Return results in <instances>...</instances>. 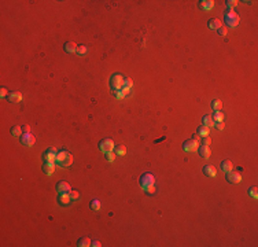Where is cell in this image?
Instances as JSON below:
<instances>
[{"mask_svg": "<svg viewBox=\"0 0 258 247\" xmlns=\"http://www.w3.org/2000/svg\"><path fill=\"white\" fill-rule=\"evenodd\" d=\"M224 21L229 28H235V26H238L239 21H240V17H239L238 12H235L232 8H228V10L224 12Z\"/></svg>", "mask_w": 258, "mask_h": 247, "instance_id": "obj_1", "label": "cell"}, {"mask_svg": "<svg viewBox=\"0 0 258 247\" xmlns=\"http://www.w3.org/2000/svg\"><path fill=\"white\" fill-rule=\"evenodd\" d=\"M56 162L59 165H62L63 167H69L70 165L73 163V157H72V154L68 153L66 150L58 151V154H56Z\"/></svg>", "mask_w": 258, "mask_h": 247, "instance_id": "obj_2", "label": "cell"}, {"mask_svg": "<svg viewBox=\"0 0 258 247\" xmlns=\"http://www.w3.org/2000/svg\"><path fill=\"white\" fill-rule=\"evenodd\" d=\"M122 84H124V77L118 73H116V74H113L110 77V88L113 89V92L122 89Z\"/></svg>", "mask_w": 258, "mask_h": 247, "instance_id": "obj_3", "label": "cell"}, {"mask_svg": "<svg viewBox=\"0 0 258 247\" xmlns=\"http://www.w3.org/2000/svg\"><path fill=\"white\" fill-rule=\"evenodd\" d=\"M154 183H155V179L151 173H144V175H142L139 179V184L143 189H146L150 185H154Z\"/></svg>", "mask_w": 258, "mask_h": 247, "instance_id": "obj_4", "label": "cell"}, {"mask_svg": "<svg viewBox=\"0 0 258 247\" xmlns=\"http://www.w3.org/2000/svg\"><path fill=\"white\" fill-rule=\"evenodd\" d=\"M225 179H227L228 183H232V184H239L242 181V175L236 170H229V172L225 173Z\"/></svg>", "mask_w": 258, "mask_h": 247, "instance_id": "obj_5", "label": "cell"}, {"mask_svg": "<svg viewBox=\"0 0 258 247\" xmlns=\"http://www.w3.org/2000/svg\"><path fill=\"white\" fill-rule=\"evenodd\" d=\"M114 147H116V144H114V141L111 140V139H103V140L99 141V148L100 151H103V153H109V151H113Z\"/></svg>", "mask_w": 258, "mask_h": 247, "instance_id": "obj_6", "label": "cell"}, {"mask_svg": "<svg viewBox=\"0 0 258 247\" xmlns=\"http://www.w3.org/2000/svg\"><path fill=\"white\" fill-rule=\"evenodd\" d=\"M21 143L24 145H26V147H32V145H34L36 143V139H34V136L30 133H22L21 135Z\"/></svg>", "mask_w": 258, "mask_h": 247, "instance_id": "obj_7", "label": "cell"}, {"mask_svg": "<svg viewBox=\"0 0 258 247\" xmlns=\"http://www.w3.org/2000/svg\"><path fill=\"white\" fill-rule=\"evenodd\" d=\"M198 148V141L194 140V139H188V140H184L183 143V150L187 153H192Z\"/></svg>", "mask_w": 258, "mask_h": 247, "instance_id": "obj_8", "label": "cell"}, {"mask_svg": "<svg viewBox=\"0 0 258 247\" xmlns=\"http://www.w3.org/2000/svg\"><path fill=\"white\" fill-rule=\"evenodd\" d=\"M70 201H72V198H70L69 192H59L58 195V203L62 205V206H66L70 203Z\"/></svg>", "mask_w": 258, "mask_h": 247, "instance_id": "obj_9", "label": "cell"}, {"mask_svg": "<svg viewBox=\"0 0 258 247\" xmlns=\"http://www.w3.org/2000/svg\"><path fill=\"white\" fill-rule=\"evenodd\" d=\"M55 188H56V191H58V192H69L70 189H72V188H70V184L68 181H58V183H56Z\"/></svg>", "mask_w": 258, "mask_h": 247, "instance_id": "obj_10", "label": "cell"}, {"mask_svg": "<svg viewBox=\"0 0 258 247\" xmlns=\"http://www.w3.org/2000/svg\"><path fill=\"white\" fill-rule=\"evenodd\" d=\"M77 47H78V46L74 43V41H68V43H65L63 48H65V51H66V52L74 54V52H77Z\"/></svg>", "mask_w": 258, "mask_h": 247, "instance_id": "obj_11", "label": "cell"}, {"mask_svg": "<svg viewBox=\"0 0 258 247\" xmlns=\"http://www.w3.org/2000/svg\"><path fill=\"white\" fill-rule=\"evenodd\" d=\"M198 154H199V157L200 158H205V159H209L210 158V148L209 147H206V145H200V147L198 148Z\"/></svg>", "mask_w": 258, "mask_h": 247, "instance_id": "obj_12", "label": "cell"}, {"mask_svg": "<svg viewBox=\"0 0 258 247\" xmlns=\"http://www.w3.org/2000/svg\"><path fill=\"white\" fill-rule=\"evenodd\" d=\"M8 100H10L11 103H20L22 100V93L21 92H17V91H14V92H10L8 93Z\"/></svg>", "mask_w": 258, "mask_h": 247, "instance_id": "obj_13", "label": "cell"}, {"mask_svg": "<svg viewBox=\"0 0 258 247\" xmlns=\"http://www.w3.org/2000/svg\"><path fill=\"white\" fill-rule=\"evenodd\" d=\"M199 7L203 8V10H212V8L214 7V2H213V0H200Z\"/></svg>", "mask_w": 258, "mask_h": 247, "instance_id": "obj_14", "label": "cell"}, {"mask_svg": "<svg viewBox=\"0 0 258 247\" xmlns=\"http://www.w3.org/2000/svg\"><path fill=\"white\" fill-rule=\"evenodd\" d=\"M203 173H205L208 177H214L216 176V167L212 166V165H206V166H203Z\"/></svg>", "mask_w": 258, "mask_h": 247, "instance_id": "obj_15", "label": "cell"}, {"mask_svg": "<svg viewBox=\"0 0 258 247\" xmlns=\"http://www.w3.org/2000/svg\"><path fill=\"white\" fill-rule=\"evenodd\" d=\"M220 167H221L222 172L227 173V172H229V170L234 169V165H232V162H231L229 159H224V161L221 162V165H220Z\"/></svg>", "mask_w": 258, "mask_h": 247, "instance_id": "obj_16", "label": "cell"}, {"mask_svg": "<svg viewBox=\"0 0 258 247\" xmlns=\"http://www.w3.org/2000/svg\"><path fill=\"white\" fill-rule=\"evenodd\" d=\"M43 172L46 173L47 176H51L54 172H55V165L54 163H44V166H43Z\"/></svg>", "mask_w": 258, "mask_h": 247, "instance_id": "obj_17", "label": "cell"}, {"mask_svg": "<svg viewBox=\"0 0 258 247\" xmlns=\"http://www.w3.org/2000/svg\"><path fill=\"white\" fill-rule=\"evenodd\" d=\"M43 158H44V162H47V163H54L56 161V155L55 154H51V153H44L43 155Z\"/></svg>", "mask_w": 258, "mask_h": 247, "instance_id": "obj_18", "label": "cell"}, {"mask_svg": "<svg viewBox=\"0 0 258 247\" xmlns=\"http://www.w3.org/2000/svg\"><path fill=\"white\" fill-rule=\"evenodd\" d=\"M208 25H209L210 29H216V30H217L218 28H221V22H220L217 18H212V20H209Z\"/></svg>", "mask_w": 258, "mask_h": 247, "instance_id": "obj_19", "label": "cell"}, {"mask_svg": "<svg viewBox=\"0 0 258 247\" xmlns=\"http://www.w3.org/2000/svg\"><path fill=\"white\" fill-rule=\"evenodd\" d=\"M196 133H198L199 136H202V137H205V136H209V126H206V125L198 126V129H196Z\"/></svg>", "mask_w": 258, "mask_h": 247, "instance_id": "obj_20", "label": "cell"}, {"mask_svg": "<svg viewBox=\"0 0 258 247\" xmlns=\"http://www.w3.org/2000/svg\"><path fill=\"white\" fill-rule=\"evenodd\" d=\"M202 124L203 125H206V126H214V121H213V118H212V115H209V114H206V115H203L202 117Z\"/></svg>", "mask_w": 258, "mask_h": 247, "instance_id": "obj_21", "label": "cell"}, {"mask_svg": "<svg viewBox=\"0 0 258 247\" xmlns=\"http://www.w3.org/2000/svg\"><path fill=\"white\" fill-rule=\"evenodd\" d=\"M77 246L78 247H90L91 246V240L88 239L87 236H82V237H80V239H78Z\"/></svg>", "mask_w": 258, "mask_h": 247, "instance_id": "obj_22", "label": "cell"}, {"mask_svg": "<svg viewBox=\"0 0 258 247\" xmlns=\"http://www.w3.org/2000/svg\"><path fill=\"white\" fill-rule=\"evenodd\" d=\"M114 153H116V155H118V157H122V155H125L126 154V148H125V145H116L114 147Z\"/></svg>", "mask_w": 258, "mask_h": 247, "instance_id": "obj_23", "label": "cell"}, {"mask_svg": "<svg viewBox=\"0 0 258 247\" xmlns=\"http://www.w3.org/2000/svg\"><path fill=\"white\" fill-rule=\"evenodd\" d=\"M212 118H213L214 122H222L224 121V114H222L221 111H214V114L212 115Z\"/></svg>", "mask_w": 258, "mask_h": 247, "instance_id": "obj_24", "label": "cell"}, {"mask_svg": "<svg viewBox=\"0 0 258 247\" xmlns=\"http://www.w3.org/2000/svg\"><path fill=\"white\" fill-rule=\"evenodd\" d=\"M22 132H24L22 131V126H20V125H14L11 128V135L15 136V137H18L20 135H22Z\"/></svg>", "mask_w": 258, "mask_h": 247, "instance_id": "obj_25", "label": "cell"}, {"mask_svg": "<svg viewBox=\"0 0 258 247\" xmlns=\"http://www.w3.org/2000/svg\"><path fill=\"white\" fill-rule=\"evenodd\" d=\"M221 107H222V103H221V100H220V99H216V100H213V102H212V109L214 110V111H220Z\"/></svg>", "mask_w": 258, "mask_h": 247, "instance_id": "obj_26", "label": "cell"}, {"mask_svg": "<svg viewBox=\"0 0 258 247\" xmlns=\"http://www.w3.org/2000/svg\"><path fill=\"white\" fill-rule=\"evenodd\" d=\"M91 209L94 211H99L100 210V202L98 199H92L91 201Z\"/></svg>", "mask_w": 258, "mask_h": 247, "instance_id": "obj_27", "label": "cell"}, {"mask_svg": "<svg viewBox=\"0 0 258 247\" xmlns=\"http://www.w3.org/2000/svg\"><path fill=\"white\" fill-rule=\"evenodd\" d=\"M116 153H113V151H109V153H104V158H106V161H109V162H113L114 159H116Z\"/></svg>", "mask_w": 258, "mask_h": 247, "instance_id": "obj_28", "label": "cell"}, {"mask_svg": "<svg viewBox=\"0 0 258 247\" xmlns=\"http://www.w3.org/2000/svg\"><path fill=\"white\" fill-rule=\"evenodd\" d=\"M248 195L253 196L254 199L258 198V188L257 187H251V188H248Z\"/></svg>", "mask_w": 258, "mask_h": 247, "instance_id": "obj_29", "label": "cell"}, {"mask_svg": "<svg viewBox=\"0 0 258 247\" xmlns=\"http://www.w3.org/2000/svg\"><path fill=\"white\" fill-rule=\"evenodd\" d=\"M132 85H133V81H132V78H124V84H122V88H128V89H130V88H132Z\"/></svg>", "mask_w": 258, "mask_h": 247, "instance_id": "obj_30", "label": "cell"}, {"mask_svg": "<svg viewBox=\"0 0 258 247\" xmlns=\"http://www.w3.org/2000/svg\"><path fill=\"white\" fill-rule=\"evenodd\" d=\"M69 195H70V198H72V201H76V199H78V191H76V189H70L69 191Z\"/></svg>", "mask_w": 258, "mask_h": 247, "instance_id": "obj_31", "label": "cell"}, {"mask_svg": "<svg viewBox=\"0 0 258 247\" xmlns=\"http://www.w3.org/2000/svg\"><path fill=\"white\" fill-rule=\"evenodd\" d=\"M87 52V47L82 44V46H78L77 47V54H80V55H84V54Z\"/></svg>", "mask_w": 258, "mask_h": 247, "instance_id": "obj_32", "label": "cell"}, {"mask_svg": "<svg viewBox=\"0 0 258 247\" xmlns=\"http://www.w3.org/2000/svg\"><path fill=\"white\" fill-rule=\"evenodd\" d=\"M212 144V139L209 137V136H205L202 140V145H206V147H209V145Z\"/></svg>", "mask_w": 258, "mask_h": 247, "instance_id": "obj_33", "label": "cell"}, {"mask_svg": "<svg viewBox=\"0 0 258 247\" xmlns=\"http://www.w3.org/2000/svg\"><path fill=\"white\" fill-rule=\"evenodd\" d=\"M114 96L117 98V99H124V98H125V95H124V92L122 91H114Z\"/></svg>", "mask_w": 258, "mask_h": 247, "instance_id": "obj_34", "label": "cell"}, {"mask_svg": "<svg viewBox=\"0 0 258 247\" xmlns=\"http://www.w3.org/2000/svg\"><path fill=\"white\" fill-rule=\"evenodd\" d=\"M225 3H227L228 8H232V7H235V6H236L239 2H238V0H227V2H225Z\"/></svg>", "mask_w": 258, "mask_h": 247, "instance_id": "obj_35", "label": "cell"}, {"mask_svg": "<svg viewBox=\"0 0 258 247\" xmlns=\"http://www.w3.org/2000/svg\"><path fill=\"white\" fill-rule=\"evenodd\" d=\"M217 32H218V34H220V36H227V28H225V26L218 28Z\"/></svg>", "mask_w": 258, "mask_h": 247, "instance_id": "obj_36", "label": "cell"}, {"mask_svg": "<svg viewBox=\"0 0 258 247\" xmlns=\"http://www.w3.org/2000/svg\"><path fill=\"white\" fill-rule=\"evenodd\" d=\"M214 126L218 129V131H224V128H225L224 122H214Z\"/></svg>", "mask_w": 258, "mask_h": 247, "instance_id": "obj_37", "label": "cell"}, {"mask_svg": "<svg viewBox=\"0 0 258 247\" xmlns=\"http://www.w3.org/2000/svg\"><path fill=\"white\" fill-rule=\"evenodd\" d=\"M147 194H155V187L154 185H150V187H147V188L144 189Z\"/></svg>", "mask_w": 258, "mask_h": 247, "instance_id": "obj_38", "label": "cell"}, {"mask_svg": "<svg viewBox=\"0 0 258 247\" xmlns=\"http://www.w3.org/2000/svg\"><path fill=\"white\" fill-rule=\"evenodd\" d=\"M46 151H47V153H51V154H55V155L58 154V150H56L55 147H50V148H47Z\"/></svg>", "mask_w": 258, "mask_h": 247, "instance_id": "obj_39", "label": "cell"}, {"mask_svg": "<svg viewBox=\"0 0 258 247\" xmlns=\"http://www.w3.org/2000/svg\"><path fill=\"white\" fill-rule=\"evenodd\" d=\"M22 131H24V133H29V132H30V126L29 125H24V126H22Z\"/></svg>", "mask_w": 258, "mask_h": 247, "instance_id": "obj_40", "label": "cell"}, {"mask_svg": "<svg viewBox=\"0 0 258 247\" xmlns=\"http://www.w3.org/2000/svg\"><path fill=\"white\" fill-rule=\"evenodd\" d=\"M6 95H7V89H6V88H2V89H0V96L4 98Z\"/></svg>", "mask_w": 258, "mask_h": 247, "instance_id": "obj_41", "label": "cell"}, {"mask_svg": "<svg viewBox=\"0 0 258 247\" xmlns=\"http://www.w3.org/2000/svg\"><path fill=\"white\" fill-rule=\"evenodd\" d=\"M91 246H94V247H100V242H98V240H95V242H91Z\"/></svg>", "mask_w": 258, "mask_h": 247, "instance_id": "obj_42", "label": "cell"}, {"mask_svg": "<svg viewBox=\"0 0 258 247\" xmlns=\"http://www.w3.org/2000/svg\"><path fill=\"white\" fill-rule=\"evenodd\" d=\"M199 137H200V136H199L198 133H194V135H192V137H191V139H194V140H196V141L199 143Z\"/></svg>", "mask_w": 258, "mask_h": 247, "instance_id": "obj_43", "label": "cell"}]
</instances>
